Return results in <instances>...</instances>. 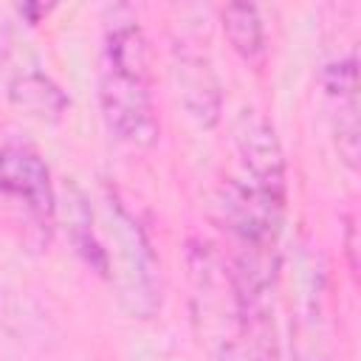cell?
Returning a JSON list of instances; mask_svg holds the SVG:
<instances>
[{
  "label": "cell",
  "instance_id": "6da1fadb",
  "mask_svg": "<svg viewBox=\"0 0 361 361\" xmlns=\"http://www.w3.org/2000/svg\"><path fill=\"white\" fill-rule=\"evenodd\" d=\"M99 104L107 130L138 149L158 141L149 45L135 17L113 20L99 54Z\"/></svg>",
  "mask_w": 361,
  "mask_h": 361
},
{
  "label": "cell",
  "instance_id": "7a4b0ae2",
  "mask_svg": "<svg viewBox=\"0 0 361 361\" xmlns=\"http://www.w3.org/2000/svg\"><path fill=\"white\" fill-rule=\"evenodd\" d=\"M104 240L99 237L104 248V262L113 288L118 290L121 305L138 316L149 319L161 307V285H158V265L149 251V243L144 231L138 228L135 217L118 203L116 195L104 197Z\"/></svg>",
  "mask_w": 361,
  "mask_h": 361
},
{
  "label": "cell",
  "instance_id": "3957f363",
  "mask_svg": "<svg viewBox=\"0 0 361 361\" xmlns=\"http://www.w3.org/2000/svg\"><path fill=\"white\" fill-rule=\"evenodd\" d=\"M192 276V322L200 344L220 361H245L243 353V305L231 279V268L209 248H189Z\"/></svg>",
  "mask_w": 361,
  "mask_h": 361
},
{
  "label": "cell",
  "instance_id": "277c9868",
  "mask_svg": "<svg viewBox=\"0 0 361 361\" xmlns=\"http://www.w3.org/2000/svg\"><path fill=\"white\" fill-rule=\"evenodd\" d=\"M0 195L25 206V212L39 223L51 226L56 214V192L51 172L37 149L28 144H3L0 147Z\"/></svg>",
  "mask_w": 361,
  "mask_h": 361
},
{
  "label": "cell",
  "instance_id": "5b68a950",
  "mask_svg": "<svg viewBox=\"0 0 361 361\" xmlns=\"http://www.w3.org/2000/svg\"><path fill=\"white\" fill-rule=\"evenodd\" d=\"M322 87L338 155L347 166H358V62L355 56L336 59L322 71Z\"/></svg>",
  "mask_w": 361,
  "mask_h": 361
},
{
  "label": "cell",
  "instance_id": "8992f818",
  "mask_svg": "<svg viewBox=\"0 0 361 361\" xmlns=\"http://www.w3.org/2000/svg\"><path fill=\"white\" fill-rule=\"evenodd\" d=\"M175 85H178L180 104L197 124L203 127L217 124L220 110H223V93L203 54L189 51V48L175 51Z\"/></svg>",
  "mask_w": 361,
  "mask_h": 361
},
{
  "label": "cell",
  "instance_id": "52a82bcc",
  "mask_svg": "<svg viewBox=\"0 0 361 361\" xmlns=\"http://www.w3.org/2000/svg\"><path fill=\"white\" fill-rule=\"evenodd\" d=\"M234 141L245 164V175L271 180V183H285V158L279 138L271 127V121L257 113V110H243L234 124Z\"/></svg>",
  "mask_w": 361,
  "mask_h": 361
},
{
  "label": "cell",
  "instance_id": "ba28073f",
  "mask_svg": "<svg viewBox=\"0 0 361 361\" xmlns=\"http://www.w3.org/2000/svg\"><path fill=\"white\" fill-rule=\"evenodd\" d=\"M293 350L296 361H330L327 355V316L322 296V271L307 268L305 290L293 316Z\"/></svg>",
  "mask_w": 361,
  "mask_h": 361
},
{
  "label": "cell",
  "instance_id": "9c48e42d",
  "mask_svg": "<svg viewBox=\"0 0 361 361\" xmlns=\"http://www.w3.org/2000/svg\"><path fill=\"white\" fill-rule=\"evenodd\" d=\"M8 99L14 107H20L23 113L39 118V121H59L71 104V99L65 96V90L48 79L45 73H20L8 82Z\"/></svg>",
  "mask_w": 361,
  "mask_h": 361
},
{
  "label": "cell",
  "instance_id": "30bf717a",
  "mask_svg": "<svg viewBox=\"0 0 361 361\" xmlns=\"http://www.w3.org/2000/svg\"><path fill=\"white\" fill-rule=\"evenodd\" d=\"M223 31H226L231 48L248 65H259L265 59V28H262L257 6L228 3L223 8Z\"/></svg>",
  "mask_w": 361,
  "mask_h": 361
}]
</instances>
